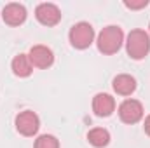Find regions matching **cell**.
<instances>
[{"label":"cell","instance_id":"obj_1","mask_svg":"<svg viewBox=\"0 0 150 148\" xmlns=\"http://www.w3.org/2000/svg\"><path fill=\"white\" fill-rule=\"evenodd\" d=\"M122 42H124L122 30L119 26H115V25H110V26H107V28H103L100 32L96 44H98L100 52H103V54H115L120 49Z\"/></svg>","mask_w":150,"mask_h":148},{"label":"cell","instance_id":"obj_2","mask_svg":"<svg viewBox=\"0 0 150 148\" xmlns=\"http://www.w3.org/2000/svg\"><path fill=\"white\" fill-rule=\"evenodd\" d=\"M126 51L133 59H143L150 51V37L145 30H133L127 35Z\"/></svg>","mask_w":150,"mask_h":148},{"label":"cell","instance_id":"obj_3","mask_svg":"<svg viewBox=\"0 0 150 148\" xmlns=\"http://www.w3.org/2000/svg\"><path fill=\"white\" fill-rule=\"evenodd\" d=\"M68 38H70V44L75 49H87L94 40V30H93V26L89 23L80 21V23L72 26V30L68 33Z\"/></svg>","mask_w":150,"mask_h":148},{"label":"cell","instance_id":"obj_4","mask_svg":"<svg viewBox=\"0 0 150 148\" xmlns=\"http://www.w3.org/2000/svg\"><path fill=\"white\" fill-rule=\"evenodd\" d=\"M38 127H40V120H38L35 111L25 110L16 117V129L23 136H33V134H37Z\"/></svg>","mask_w":150,"mask_h":148},{"label":"cell","instance_id":"obj_5","mask_svg":"<svg viewBox=\"0 0 150 148\" xmlns=\"http://www.w3.org/2000/svg\"><path fill=\"white\" fill-rule=\"evenodd\" d=\"M35 18L38 19V23H42L44 26H54L61 21V11L58 9V5L44 2L38 4L35 9Z\"/></svg>","mask_w":150,"mask_h":148},{"label":"cell","instance_id":"obj_6","mask_svg":"<svg viewBox=\"0 0 150 148\" xmlns=\"http://www.w3.org/2000/svg\"><path fill=\"white\" fill-rule=\"evenodd\" d=\"M119 117L126 124H136L143 117V106L136 99H126L119 106Z\"/></svg>","mask_w":150,"mask_h":148},{"label":"cell","instance_id":"obj_7","mask_svg":"<svg viewBox=\"0 0 150 148\" xmlns=\"http://www.w3.org/2000/svg\"><path fill=\"white\" fill-rule=\"evenodd\" d=\"M28 58H30L32 65L37 66V68H47L54 61L52 51L49 47H45V45H33L30 49V52H28Z\"/></svg>","mask_w":150,"mask_h":148},{"label":"cell","instance_id":"obj_8","mask_svg":"<svg viewBox=\"0 0 150 148\" xmlns=\"http://www.w3.org/2000/svg\"><path fill=\"white\" fill-rule=\"evenodd\" d=\"M2 18H4V21H5L7 25H11V26H19V25L25 23V19H26V9H25V5L16 4V2L7 4V5L4 7V11H2Z\"/></svg>","mask_w":150,"mask_h":148},{"label":"cell","instance_id":"obj_9","mask_svg":"<svg viewBox=\"0 0 150 148\" xmlns=\"http://www.w3.org/2000/svg\"><path fill=\"white\" fill-rule=\"evenodd\" d=\"M93 110H94V113L98 117H108L115 110V101H113V98L110 94L100 92L93 99Z\"/></svg>","mask_w":150,"mask_h":148},{"label":"cell","instance_id":"obj_10","mask_svg":"<svg viewBox=\"0 0 150 148\" xmlns=\"http://www.w3.org/2000/svg\"><path fill=\"white\" fill-rule=\"evenodd\" d=\"M112 85H113V91H115L117 94H120V96H129V94H133L134 89H136V80H134L131 75L122 73V75H117V77L113 78Z\"/></svg>","mask_w":150,"mask_h":148},{"label":"cell","instance_id":"obj_11","mask_svg":"<svg viewBox=\"0 0 150 148\" xmlns=\"http://www.w3.org/2000/svg\"><path fill=\"white\" fill-rule=\"evenodd\" d=\"M33 70V65L28 58V54H18L12 59V72L18 77H28Z\"/></svg>","mask_w":150,"mask_h":148},{"label":"cell","instance_id":"obj_12","mask_svg":"<svg viewBox=\"0 0 150 148\" xmlns=\"http://www.w3.org/2000/svg\"><path fill=\"white\" fill-rule=\"evenodd\" d=\"M87 140H89V143H91L93 147L103 148L110 143V134H108V131L103 129V127H94V129H91V131L87 132Z\"/></svg>","mask_w":150,"mask_h":148},{"label":"cell","instance_id":"obj_13","mask_svg":"<svg viewBox=\"0 0 150 148\" xmlns=\"http://www.w3.org/2000/svg\"><path fill=\"white\" fill-rule=\"evenodd\" d=\"M35 148H59V141L51 134H42L35 140Z\"/></svg>","mask_w":150,"mask_h":148},{"label":"cell","instance_id":"obj_14","mask_svg":"<svg viewBox=\"0 0 150 148\" xmlns=\"http://www.w3.org/2000/svg\"><path fill=\"white\" fill-rule=\"evenodd\" d=\"M147 0H140V2H129V0H126L124 2V5L127 7V9H143V7H147Z\"/></svg>","mask_w":150,"mask_h":148},{"label":"cell","instance_id":"obj_15","mask_svg":"<svg viewBox=\"0 0 150 148\" xmlns=\"http://www.w3.org/2000/svg\"><path fill=\"white\" fill-rule=\"evenodd\" d=\"M143 127H145V132L150 136V115L145 118V125H143Z\"/></svg>","mask_w":150,"mask_h":148},{"label":"cell","instance_id":"obj_16","mask_svg":"<svg viewBox=\"0 0 150 148\" xmlns=\"http://www.w3.org/2000/svg\"><path fill=\"white\" fill-rule=\"evenodd\" d=\"M149 28H150V26H149Z\"/></svg>","mask_w":150,"mask_h":148}]
</instances>
